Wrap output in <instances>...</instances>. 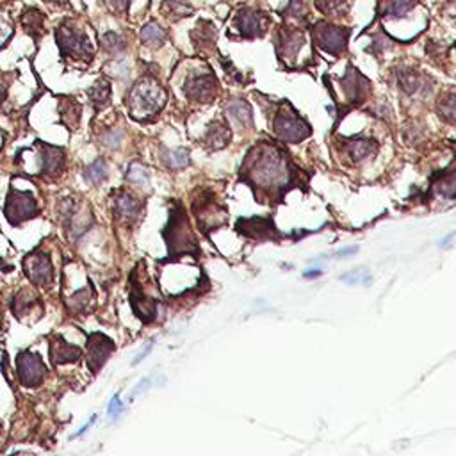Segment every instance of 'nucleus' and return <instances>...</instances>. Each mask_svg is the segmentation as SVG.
<instances>
[{
  "label": "nucleus",
  "mask_w": 456,
  "mask_h": 456,
  "mask_svg": "<svg viewBox=\"0 0 456 456\" xmlns=\"http://www.w3.org/2000/svg\"><path fill=\"white\" fill-rule=\"evenodd\" d=\"M250 180L259 187H282L289 182V164L287 159L275 147L264 145L248 154Z\"/></svg>",
  "instance_id": "obj_1"
},
{
  "label": "nucleus",
  "mask_w": 456,
  "mask_h": 456,
  "mask_svg": "<svg viewBox=\"0 0 456 456\" xmlns=\"http://www.w3.org/2000/svg\"><path fill=\"white\" fill-rule=\"evenodd\" d=\"M166 91L154 77H143L132 86L125 104L134 120L148 121L166 105Z\"/></svg>",
  "instance_id": "obj_2"
},
{
  "label": "nucleus",
  "mask_w": 456,
  "mask_h": 456,
  "mask_svg": "<svg viewBox=\"0 0 456 456\" xmlns=\"http://www.w3.org/2000/svg\"><path fill=\"white\" fill-rule=\"evenodd\" d=\"M163 236L168 243L170 259H177L178 255H184V253H196V239L191 232L189 221H187V216L184 214L180 205L177 207V210L171 213L170 223H168Z\"/></svg>",
  "instance_id": "obj_3"
},
{
  "label": "nucleus",
  "mask_w": 456,
  "mask_h": 456,
  "mask_svg": "<svg viewBox=\"0 0 456 456\" xmlns=\"http://www.w3.org/2000/svg\"><path fill=\"white\" fill-rule=\"evenodd\" d=\"M55 41L61 48L62 58L77 59V61L86 62L93 59V47H91L88 36L79 32L75 27H70L68 24H62L55 31Z\"/></svg>",
  "instance_id": "obj_4"
},
{
  "label": "nucleus",
  "mask_w": 456,
  "mask_h": 456,
  "mask_svg": "<svg viewBox=\"0 0 456 456\" xmlns=\"http://www.w3.org/2000/svg\"><path fill=\"white\" fill-rule=\"evenodd\" d=\"M312 36L316 39L317 47L332 55H340L348 47L349 29L319 22L312 27Z\"/></svg>",
  "instance_id": "obj_5"
},
{
  "label": "nucleus",
  "mask_w": 456,
  "mask_h": 456,
  "mask_svg": "<svg viewBox=\"0 0 456 456\" xmlns=\"http://www.w3.org/2000/svg\"><path fill=\"white\" fill-rule=\"evenodd\" d=\"M6 217L9 223L18 227L20 223L31 220V217L38 216V201L31 193H22V191L11 189L8 194V201H6Z\"/></svg>",
  "instance_id": "obj_6"
},
{
  "label": "nucleus",
  "mask_w": 456,
  "mask_h": 456,
  "mask_svg": "<svg viewBox=\"0 0 456 456\" xmlns=\"http://www.w3.org/2000/svg\"><path fill=\"white\" fill-rule=\"evenodd\" d=\"M16 373H18L22 385L34 389V387L41 385L43 378L47 375V368H45L41 356L36 355V353L24 351L20 353L18 358H16Z\"/></svg>",
  "instance_id": "obj_7"
},
{
  "label": "nucleus",
  "mask_w": 456,
  "mask_h": 456,
  "mask_svg": "<svg viewBox=\"0 0 456 456\" xmlns=\"http://www.w3.org/2000/svg\"><path fill=\"white\" fill-rule=\"evenodd\" d=\"M275 132L286 143H300L310 134V127L294 112H280L275 120Z\"/></svg>",
  "instance_id": "obj_8"
},
{
  "label": "nucleus",
  "mask_w": 456,
  "mask_h": 456,
  "mask_svg": "<svg viewBox=\"0 0 456 456\" xmlns=\"http://www.w3.org/2000/svg\"><path fill=\"white\" fill-rule=\"evenodd\" d=\"M116 349L114 342L107 339L102 333H91L88 337V344H86V362L91 373H98L100 368L107 362L109 355Z\"/></svg>",
  "instance_id": "obj_9"
},
{
  "label": "nucleus",
  "mask_w": 456,
  "mask_h": 456,
  "mask_svg": "<svg viewBox=\"0 0 456 456\" xmlns=\"http://www.w3.org/2000/svg\"><path fill=\"white\" fill-rule=\"evenodd\" d=\"M24 269L27 279L36 286L48 287L54 280V267H52L51 259L45 253L34 252L25 257Z\"/></svg>",
  "instance_id": "obj_10"
},
{
  "label": "nucleus",
  "mask_w": 456,
  "mask_h": 456,
  "mask_svg": "<svg viewBox=\"0 0 456 456\" xmlns=\"http://www.w3.org/2000/svg\"><path fill=\"white\" fill-rule=\"evenodd\" d=\"M216 77L213 74L191 75L184 84V93L189 100L210 102L216 95Z\"/></svg>",
  "instance_id": "obj_11"
},
{
  "label": "nucleus",
  "mask_w": 456,
  "mask_h": 456,
  "mask_svg": "<svg viewBox=\"0 0 456 456\" xmlns=\"http://www.w3.org/2000/svg\"><path fill=\"white\" fill-rule=\"evenodd\" d=\"M130 305L132 310L143 323H150L157 314V300L147 296L143 287L138 283L134 275H130Z\"/></svg>",
  "instance_id": "obj_12"
},
{
  "label": "nucleus",
  "mask_w": 456,
  "mask_h": 456,
  "mask_svg": "<svg viewBox=\"0 0 456 456\" xmlns=\"http://www.w3.org/2000/svg\"><path fill=\"white\" fill-rule=\"evenodd\" d=\"M236 25L244 38H260L266 32L267 16L260 11H253V9H241L237 13Z\"/></svg>",
  "instance_id": "obj_13"
},
{
  "label": "nucleus",
  "mask_w": 456,
  "mask_h": 456,
  "mask_svg": "<svg viewBox=\"0 0 456 456\" xmlns=\"http://www.w3.org/2000/svg\"><path fill=\"white\" fill-rule=\"evenodd\" d=\"M305 45V36L298 29L283 27L279 34V43H276V52L283 59H294L298 55L300 48Z\"/></svg>",
  "instance_id": "obj_14"
},
{
  "label": "nucleus",
  "mask_w": 456,
  "mask_h": 456,
  "mask_svg": "<svg viewBox=\"0 0 456 456\" xmlns=\"http://www.w3.org/2000/svg\"><path fill=\"white\" fill-rule=\"evenodd\" d=\"M39 157H41V173L45 177H55L65 170V152L62 148L51 147V145L38 143Z\"/></svg>",
  "instance_id": "obj_15"
},
{
  "label": "nucleus",
  "mask_w": 456,
  "mask_h": 456,
  "mask_svg": "<svg viewBox=\"0 0 456 456\" xmlns=\"http://www.w3.org/2000/svg\"><path fill=\"white\" fill-rule=\"evenodd\" d=\"M140 210H141V203L135 200L132 194L125 193V191H120V193L116 194V198H114L112 213H114V216H116L118 220L123 221V223L127 224L134 223V221L138 220V216H140Z\"/></svg>",
  "instance_id": "obj_16"
},
{
  "label": "nucleus",
  "mask_w": 456,
  "mask_h": 456,
  "mask_svg": "<svg viewBox=\"0 0 456 456\" xmlns=\"http://www.w3.org/2000/svg\"><path fill=\"white\" fill-rule=\"evenodd\" d=\"M82 351L77 346L66 342L61 335L52 337L51 342V358L54 366H61V363H70L77 362L81 358Z\"/></svg>",
  "instance_id": "obj_17"
},
{
  "label": "nucleus",
  "mask_w": 456,
  "mask_h": 456,
  "mask_svg": "<svg viewBox=\"0 0 456 456\" xmlns=\"http://www.w3.org/2000/svg\"><path fill=\"white\" fill-rule=\"evenodd\" d=\"M342 88H344L346 95H348L349 100H360V98L366 95V91L369 89V82L368 79L362 77V75L358 74V72L353 68V66H349L348 68V74H346V77L342 79Z\"/></svg>",
  "instance_id": "obj_18"
},
{
  "label": "nucleus",
  "mask_w": 456,
  "mask_h": 456,
  "mask_svg": "<svg viewBox=\"0 0 456 456\" xmlns=\"http://www.w3.org/2000/svg\"><path fill=\"white\" fill-rule=\"evenodd\" d=\"M227 114L230 120L236 121L243 128L252 127V107L244 100H232L227 105Z\"/></svg>",
  "instance_id": "obj_19"
},
{
  "label": "nucleus",
  "mask_w": 456,
  "mask_h": 456,
  "mask_svg": "<svg viewBox=\"0 0 456 456\" xmlns=\"http://www.w3.org/2000/svg\"><path fill=\"white\" fill-rule=\"evenodd\" d=\"M415 8V0H382L380 13L383 16H392V18H403Z\"/></svg>",
  "instance_id": "obj_20"
},
{
  "label": "nucleus",
  "mask_w": 456,
  "mask_h": 456,
  "mask_svg": "<svg viewBox=\"0 0 456 456\" xmlns=\"http://www.w3.org/2000/svg\"><path fill=\"white\" fill-rule=\"evenodd\" d=\"M59 112H61V123H65L70 130L77 128L79 120H81V105L75 102V98H62Z\"/></svg>",
  "instance_id": "obj_21"
},
{
  "label": "nucleus",
  "mask_w": 456,
  "mask_h": 456,
  "mask_svg": "<svg viewBox=\"0 0 456 456\" xmlns=\"http://www.w3.org/2000/svg\"><path fill=\"white\" fill-rule=\"evenodd\" d=\"M205 141L213 148L227 147V143L230 141V130L223 121H213L209 130H207V135H205Z\"/></svg>",
  "instance_id": "obj_22"
},
{
  "label": "nucleus",
  "mask_w": 456,
  "mask_h": 456,
  "mask_svg": "<svg viewBox=\"0 0 456 456\" xmlns=\"http://www.w3.org/2000/svg\"><path fill=\"white\" fill-rule=\"evenodd\" d=\"M88 97L89 100H91V104L95 105V109L100 111V109H104L105 105L109 104V100H111V84L102 79L93 88L88 89Z\"/></svg>",
  "instance_id": "obj_23"
},
{
  "label": "nucleus",
  "mask_w": 456,
  "mask_h": 456,
  "mask_svg": "<svg viewBox=\"0 0 456 456\" xmlns=\"http://www.w3.org/2000/svg\"><path fill=\"white\" fill-rule=\"evenodd\" d=\"M164 39H166V32L163 31L161 25L155 24V22H150V24H147L141 29V41H143L147 47H161L164 43Z\"/></svg>",
  "instance_id": "obj_24"
},
{
  "label": "nucleus",
  "mask_w": 456,
  "mask_h": 456,
  "mask_svg": "<svg viewBox=\"0 0 456 456\" xmlns=\"http://www.w3.org/2000/svg\"><path fill=\"white\" fill-rule=\"evenodd\" d=\"M22 22L25 25V31L32 36V38H39L43 31V22H45V16L38 11V9H27L22 16Z\"/></svg>",
  "instance_id": "obj_25"
},
{
  "label": "nucleus",
  "mask_w": 456,
  "mask_h": 456,
  "mask_svg": "<svg viewBox=\"0 0 456 456\" xmlns=\"http://www.w3.org/2000/svg\"><path fill=\"white\" fill-rule=\"evenodd\" d=\"M163 163L171 170H182L189 164V152L180 148V150H164Z\"/></svg>",
  "instance_id": "obj_26"
},
{
  "label": "nucleus",
  "mask_w": 456,
  "mask_h": 456,
  "mask_svg": "<svg viewBox=\"0 0 456 456\" xmlns=\"http://www.w3.org/2000/svg\"><path fill=\"white\" fill-rule=\"evenodd\" d=\"M107 177H109V168L107 164H105L104 159H97V161H95L93 164H89L84 171L86 180L95 184V186H97V184H102Z\"/></svg>",
  "instance_id": "obj_27"
},
{
  "label": "nucleus",
  "mask_w": 456,
  "mask_h": 456,
  "mask_svg": "<svg viewBox=\"0 0 456 456\" xmlns=\"http://www.w3.org/2000/svg\"><path fill=\"white\" fill-rule=\"evenodd\" d=\"M349 155L353 157V161H363V159H368L369 155L375 154L376 147L373 141L368 140H353L349 141Z\"/></svg>",
  "instance_id": "obj_28"
},
{
  "label": "nucleus",
  "mask_w": 456,
  "mask_h": 456,
  "mask_svg": "<svg viewBox=\"0 0 456 456\" xmlns=\"http://www.w3.org/2000/svg\"><path fill=\"white\" fill-rule=\"evenodd\" d=\"M127 180L130 182V184H134V186L147 187L148 182H150V173H148V170L143 164L134 161L127 170Z\"/></svg>",
  "instance_id": "obj_29"
},
{
  "label": "nucleus",
  "mask_w": 456,
  "mask_h": 456,
  "mask_svg": "<svg viewBox=\"0 0 456 456\" xmlns=\"http://www.w3.org/2000/svg\"><path fill=\"white\" fill-rule=\"evenodd\" d=\"M191 36H193V41L196 47H205V41L214 43V39H216V29L213 27V24L201 22V24L191 32Z\"/></svg>",
  "instance_id": "obj_30"
},
{
  "label": "nucleus",
  "mask_w": 456,
  "mask_h": 456,
  "mask_svg": "<svg viewBox=\"0 0 456 456\" xmlns=\"http://www.w3.org/2000/svg\"><path fill=\"white\" fill-rule=\"evenodd\" d=\"M100 47L104 48L109 54H118L125 48V41L120 34H114V32H107L100 38Z\"/></svg>",
  "instance_id": "obj_31"
},
{
  "label": "nucleus",
  "mask_w": 456,
  "mask_h": 456,
  "mask_svg": "<svg viewBox=\"0 0 456 456\" xmlns=\"http://www.w3.org/2000/svg\"><path fill=\"white\" fill-rule=\"evenodd\" d=\"M438 114H441L442 120L456 123V95L442 98L441 104H438Z\"/></svg>",
  "instance_id": "obj_32"
},
{
  "label": "nucleus",
  "mask_w": 456,
  "mask_h": 456,
  "mask_svg": "<svg viewBox=\"0 0 456 456\" xmlns=\"http://www.w3.org/2000/svg\"><path fill=\"white\" fill-rule=\"evenodd\" d=\"M340 282L348 283V286H356V283H369L371 282V275L368 269H355L349 271L346 275L340 276Z\"/></svg>",
  "instance_id": "obj_33"
},
{
  "label": "nucleus",
  "mask_w": 456,
  "mask_h": 456,
  "mask_svg": "<svg viewBox=\"0 0 456 456\" xmlns=\"http://www.w3.org/2000/svg\"><path fill=\"white\" fill-rule=\"evenodd\" d=\"M307 0H290L289 8L283 11V15H289L293 16V18H302L303 15L307 13Z\"/></svg>",
  "instance_id": "obj_34"
},
{
  "label": "nucleus",
  "mask_w": 456,
  "mask_h": 456,
  "mask_svg": "<svg viewBox=\"0 0 456 456\" xmlns=\"http://www.w3.org/2000/svg\"><path fill=\"white\" fill-rule=\"evenodd\" d=\"M342 2H344V0H316V6L317 9L325 13V15H337Z\"/></svg>",
  "instance_id": "obj_35"
},
{
  "label": "nucleus",
  "mask_w": 456,
  "mask_h": 456,
  "mask_svg": "<svg viewBox=\"0 0 456 456\" xmlns=\"http://www.w3.org/2000/svg\"><path fill=\"white\" fill-rule=\"evenodd\" d=\"M120 140H121L120 132L111 130V132H109V135H105V138L102 141H104L105 147H116V145L120 143Z\"/></svg>",
  "instance_id": "obj_36"
},
{
  "label": "nucleus",
  "mask_w": 456,
  "mask_h": 456,
  "mask_svg": "<svg viewBox=\"0 0 456 456\" xmlns=\"http://www.w3.org/2000/svg\"><path fill=\"white\" fill-rule=\"evenodd\" d=\"M356 252H358V246H348V248H342V250H339V252H335V257L337 259H346V257L355 255Z\"/></svg>",
  "instance_id": "obj_37"
},
{
  "label": "nucleus",
  "mask_w": 456,
  "mask_h": 456,
  "mask_svg": "<svg viewBox=\"0 0 456 456\" xmlns=\"http://www.w3.org/2000/svg\"><path fill=\"white\" fill-rule=\"evenodd\" d=\"M130 4V0H111L112 9H116V11H125Z\"/></svg>",
  "instance_id": "obj_38"
},
{
  "label": "nucleus",
  "mask_w": 456,
  "mask_h": 456,
  "mask_svg": "<svg viewBox=\"0 0 456 456\" xmlns=\"http://www.w3.org/2000/svg\"><path fill=\"white\" fill-rule=\"evenodd\" d=\"M118 412H120V401H118V398H114V399H112L111 406H109V414L116 415Z\"/></svg>",
  "instance_id": "obj_39"
},
{
  "label": "nucleus",
  "mask_w": 456,
  "mask_h": 456,
  "mask_svg": "<svg viewBox=\"0 0 456 456\" xmlns=\"http://www.w3.org/2000/svg\"><path fill=\"white\" fill-rule=\"evenodd\" d=\"M321 273H323L321 269H310V271H305L303 276H305V279H317V276H321Z\"/></svg>",
  "instance_id": "obj_40"
},
{
  "label": "nucleus",
  "mask_w": 456,
  "mask_h": 456,
  "mask_svg": "<svg viewBox=\"0 0 456 456\" xmlns=\"http://www.w3.org/2000/svg\"><path fill=\"white\" fill-rule=\"evenodd\" d=\"M455 236H456V232H452V234H451V236L444 237V239H442V243H441V248H445V246H448V244H449V241H451V239H452V237H455Z\"/></svg>",
  "instance_id": "obj_41"
},
{
  "label": "nucleus",
  "mask_w": 456,
  "mask_h": 456,
  "mask_svg": "<svg viewBox=\"0 0 456 456\" xmlns=\"http://www.w3.org/2000/svg\"><path fill=\"white\" fill-rule=\"evenodd\" d=\"M84 294H86V290H81V293H79V296H84ZM74 302H77V298H74ZM79 303H81V309H84V307H86V300H81V302H79Z\"/></svg>",
  "instance_id": "obj_42"
},
{
  "label": "nucleus",
  "mask_w": 456,
  "mask_h": 456,
  "mask_svg": "<svg viewBox=\"0 0 456 456\" xmlns=\"http://www.w3.org/2000/svg\"><path fill=\"white\" fill-rule=\"evenodd\" d=\"M45 2H52V4H65L68 0H45Z\"/></svg>",
  "instance_id": "obj_43"
},
{
  "label": "nucleus",
  "mask_w": 456,
  "mask_h": 456,
  "mask_svg": "<svg viewBox=\"0 0 456 456\" xmlns=\"http://www.w3.org/2000/svg\"><path fill=\"white\" fill-rule=\"evenodd\" d=\"M2 38H9V36H4V31H2V27H0V39Z\"/></svg>",
  "instance_id": "obj_44"
}]
</instances>
